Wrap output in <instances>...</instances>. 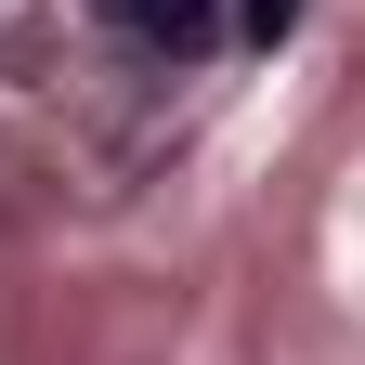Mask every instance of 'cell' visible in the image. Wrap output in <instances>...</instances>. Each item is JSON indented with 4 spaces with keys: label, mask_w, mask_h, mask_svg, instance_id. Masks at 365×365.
I'll return each mask as SVG.
<instances>
[{
    "label": "cell",
    "mask_w": 365,
    "mask_h": 365,
    "mask_svg": "<svg viewBox=\"0 0 365 365\" xmlns=\"http://www.w3.org/2000/svg\"><path fill=\"white\" fill-rule=\"evenodd\" d=\"M130 39H157V53H209V0H105Z\"/></svg>",
    "instance_id": "cell-1"
}]
</instances>
